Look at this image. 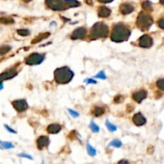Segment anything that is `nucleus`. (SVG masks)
Returning a JSON list of instances; mask_svg holds the SVG:
<instances>
[{"mask_svg":"<svg viewBox=\"0 0 164 164\" xmlns=\"http://www.w3.org/2000/svg\"><path fill=\"white\" fill-rule=\"evenodd\" d=\"M130 35H131V32L124 24L118 23L113 28L111 39L116 42H122V41L127 40Z\"/></svg>","mask_w":164,"mask_h":164,"instance_id":"1","label":"nucleus"},{"mask_svg":"<svg viewBox=\"0 0 164 164\" xmlns=\"http://www.w3.org/2000/svg\"><path fill=\"white\" fill-rule=\"evenodd\" d=\"M74 73L68 67H62L54 71V79L60 83H66L72 79Z\"/></svg>","mask_w":164,"mask_h":164,"instance_id":"2","label":"nucleus"},{"mask_svg":"<svg viewBox=\"0 0 164 164\" xmlns=\"http://www.w3.org/2000/svg\"><path fill=\"white\" fill-rule=\"evenodd\" d=\"M108 34V27L106 24L103 23H98L94 25L91 29V37L92 39L106 37Z\"/></svg>","mask_w":164,"mask_h":164,"instance_id":"3","label":"nucleus"},{"mask_svg":"<svg viewBox=\"0 0 164 164\" xmlns=\"http://www.w3.org/2000/svg\"><path fill=\"white\" fill-rule=\"evenodd\" d=\"M152 24V19L145 13H141L138 18V26L139 28L146 30L148 29Z\"/></svg>","mask_w":164,"mask_h":164,"instance_id":"4","label":"nucleus"},{"mask_svg":"<svg viewBox=\"0 0 164 164\" xmlns=\"http://www.w3.org/2000/svg\"><path fill=\"white\" fill-rule=\"evenodd\" d=\"M42 60H43V56L42 54L35 53L26 59V64H29V65H35V64L41 63Z\"/></svg>","mask_w":164,"mask_h":164,"instance_id":"5","label":"nucleus"},{"mask_svg":"<svg viewBox=\"0 0 164 164\" xmlns=\"http://www.w3.org/2000/svg\"><path fill=\"white\" fill-rule=\"evenodd\" d=\"M46 2L48 7L54 11L62 10L64 8V4H63L62 0H47Z\"/></svg>","mask_w":164,"mask_h":164,"instance_id":"6","label":"nucleus"},{"mask_svg":"<svg viewBox=\"0 0 164 164\" xmlns=\"http://www.w3.org/2000/svg\"><path fill=\"white\" fill-rule=\"evenodd\" d=\"M50 144V139L47 136H40L37 139V147L39 150H42L43 148L47 147Z\"/></svg>","mask_w":164,"mask_h":164,"instance_id":"7","label":"nucleus"},{"mask_svg":"<svg viewBox=\"0 0 164 164\" xmlns=\"http://www.w3.org/2000/svg\"><path fill=\"white\" fill-rule=\"evenodd\" d=\"M13 105H14V107L19 111H24L28 107V105H27L26 101L23 100V99L15 100L13 103Z\"/></svg>","mask_w":164,"mask_h":164,"instance_id":"8","label":"nucleus"},{"mask_svg":"<svg viewBox=\"0 0 164 164\" xmlns=\"http://www.w3.org/2000/svg\"><path fill=\"white\" fill-rule=\"evenodd\" d=\"M152 39L148 36V35H143L139 39V45L142 47H146L148 48L152 45Z\"/></svg>","mask_w":164,"mask_h":164,"instance_id":"9","label":"nucleus"},{"mask_svg":"<svg viewBox=\"0 0 164 164\" xmlns=\"http://www.w3.org/2000/svg\"><path fill=\"white\" fill-rule=\"evenodd\" d=\"M87 35V30L85 28H78L76 29L74 32H73L72 35H71V38H72L73 39H82V38H84Z\"/></svg>","mask_w":164,"mask_h":164,"instance_id":"10","label":"nucleus"},{"mask_svg":"<svg viewBox=\"0 0 164 164\" xmlns=\"http://www.w3.org/2000/svg\"><path fill=\"white\" fill-rule=\"evenodd\" d=\"M133 121L137 126H142V125L145 124L146 119L143 117V115L141 113H137L134 116Z\"/></svg>","mask_w":164,"mask_h":164,"instance_id":"11","label":"nucleus"},{"mask_svg":"<svg viewBox=\"0 0 164 164\" xmlns=\"http://www.w3.org/2000/svg\"><path fill=\"white\" fill-rule=\"evenodd\" d=\"M146 97H147V91H143V90L139 91L138 92H135V93L133 94L134 99H135L136 102H138V103L142 102Z\"/></svg>","mask_w":164,"mask_h":164,"instance_id":"12","label":"nucleus"},{"mask_svg":"<svg viewBox=\"0 0 164 164\" xmlns=\"http://www.w3.org/2000/svg\"><path fill=\"white\" fill-rule=\"evenodd\" d=\"M120 11L122 12V14H129L131 12H132L134 11V7L131 6V4H128V3H124L122 4L120 7Z\"/></svg>","mask_w":164,"mask_h":164,"instance_id":"13","label":"nucleus"},{"mask_svg":"<svg viewBox=\"0 0 164 164\" xmlns=\"http://www.w3.org/2000/svg\"><path fill=\"white\" fill-rule=\"evenodd\" d=\"M60 130H61V126L59 124L50 125L47 128V131L51 134H57L60 131Z\"/></svg>","mask_w":164,"mask_h":164,"instance_id":"14","label":"nucleus"},{"mask_svg":"<svg viewBox=\"0 0 164 164\" xmlns=\"http://www.w3.org/2000/svg\"><path fill=\"white\" fill-rule=\"evenodd\" d=\"M110 14V10L107 7H102L98 9V15L100 17H108Z\"/></svg>","mask_w":164,"mask_h":164,"instance_id":"15","label":"nucleus"},{"mask_svg":"<svg viewBox=\"0 0 164 164\" xmlns=\"http://www.w3.org/2000/svg\"><path fill=\"white\" fill-rule=\"evenodd\" d=\"M14 144L11 142H3L0 141V149L2 150H7V149H12L14 148Z\"/></svg>","mask_w":164,"mask_h":164,"instance_id":"16","label":"nucleus"},{"mask_svg":"<svg viewBox=\"0 0 164 164\" xmlns=\"http://www.w3.org/2000/svg\"><path fill=\"white\" fill-rule=\"evenodd\" d=\"M87 154L90 155V156H91V157H94L97 154V150L94 147H93L89 143H87Z\"/></svg>","mask_w":164,"mask_h":164,"instance_id":"17","label":"nucleus"},{"mask_svg":"<svg viewBox=\"0 0 164 164\" xmlns=\"http://www.w3.org/2000/svg\"><path fill=\"white\" fill-rule=\"evenodd\" d=\"M63 4L64 6H67L68 7H78V6H79V2L76 0H65Z\"/></svg>","mask_w":164,"mask_h":164,"instance_id":"18","label":"nucleus"},{"mask_svg":"<svg viewBox=\"0 0 164 164\" xmlns=\"http://www.w3.org/2000/svg\"><path fill=\"white\" fill-rule=\"evenodd\" d=\"M105 125L106 127H107V128L108 129V131H110V132H115V131H117V127H116L115 125L112 124L108 119L106 120Z\"/></svg>","mask_w":164,"mask_h":164,"instance_id":"19","label":"nucleus"},{"mask_svg":"<svg viewBox=\"0 0 164 164\" xmlns=\"http://www.w3.org/2000/svg\"><path fill=\"white\" fill-rule=\"evenodd\" d=\"M122 146V142L119 139H114L110 142L109 144H108V147H116V148H119Z\"/></svg>","mask_w":164,"mask_h":164,"instance_id":"20","label":"nucleus"},{"mask_svg":"<svg viewBox=\"0 0 164 164\" xmlns=\"http://www.w3.org/2000/svg\"><path fill=\"white\" fill-rule=\"evenodd\" d=\"M90 128H91V131L93 133H98V131H100L99 127H98V125H97L94 121H91V123H90Z\"/></svg>","mask_w":164,"mask_h":164,"instance_id":"21","label":"nucleus"},{"mask_svg":"<svg viewBox=\"0 0 164 164\" xmlns=\"http://www.w3.org/2000/svg\"><path fill=\"white\" fill-rule=\"evenodd\" d=\"M104 112H105L104 108L100 107H95V109L94 110V115L95 116H100V115H103Z\"/></svg>","mask_w":164,"mask_h":164,"instance_id":"22","label":"nucleus"},{"mask_svg":"<svg viewBox=\"0 0 164 164\" xmlns=\"http://www.w3.org/2000/svg\"><path fill=\"white\" fill-rule=\"evenodd\" d=\"M143 9H145L146 11H151V10H152V6H151V3H150V2H148V1H147V2H143Z\"/></svg>","mask_w":164,"mask_h":164,"instance_id":"23","label":"nucleus"},{"mask_svg":"<svg viewBox=\"0 0 164 164\" xmlns=\"http://www.w3.org/2000/svg\"><path fill=\"white\" fill-rule=\"evenodd\" d=\"M94 78L96 79H107V76H106L105 73H104V70H101L100 72H98Z\"/></svg>","mask_w":164,"mask_h":164,"instance_id":"24","label":"nucleus"},{"mask_svg":"<svg viewBox=\"0 0 164 164\" xmlns=\"http://www.w3.org/2000/svg\"><path fill=\"white\" fill-rule=\"evenodd\" d=\"M48 35H50V33H45V34H42V35H41L39 36V39H35V40H33L32 41V43H35V42H39V41H41L42 39H45V38H47Z\"/></svg>","mask_w":164,"mask_h":164,"instance_id":"25","label":"nucleus"},{"mask_svg":"<svg viewBox=\"0 0 164 164\" xmlns=\"http://www.w3.org/2000/svg\"><path fill=\"white\" fill-rule=\"evenodd\" d=\"M18 156H19V157H21V158H25V159H27L33 160L32 156L30 155H28V154H26V153H20V154H19V155H18Z\"/></svg>","mask_w":164,"mask_h":164,"instance_id":"26","label":"nucleus"},{"mask_svg":"<svg viewBox=\"0 0 164 164\" xmlns=\"http://www.w3.org/2000/svg\"><path fill=\"white\" fill-rule=\"evenodd\" d=\"M67 110H68V112L70 113V115H71L73 118H78L79 116V112L75 111V110H71V109H67Z\"/></svg>","mask_w":164,"mask_h":164,"instance_id":"27","label":"nucleus"},{"mask_svg":"<svg viewBox=\"0 0 164 164\" xmlns=\"http://www.w3.org/2000/svg\"><path fill=\"white\" fill-rule=\"evenodd\" d=\"M10 51V47H7V46H3L0 48V54H6L7 52H8Z\"/></svg>","mask_w":164,"mask_h":164,"instance_id":"28","label":"nucleus"},{"mask_svg":"<svg viewBox=\"0 0 164 164\" xmlns=\"http://www.w3.org/2000/svg\"><path fill=\"white\" fill-rule=\"evenodd\" d=\"M18 33H19V35H22V36H26V35H28L30 34L28 30H19Z\"/></svg>","mask_w":164,"mask_h":164,"instance_id":"29","label":"nucleus"},{"mask_svg":"<svg viewBox=\"0 0 164 164\" xmlns=\"http://www.w3.org/2000/svg\"><path fill=\"white\" fill-rule=\"evenodd\" d=\"M163 83H164V80L162 79H161L158 80V81H157V86L159 87L161 90L164 89V88H163V87H163Z\"/></svg>","mask_w":164,"mask_h":164,"instance_id":"30","label":"nucleus"},{"mask_svg":"<svg viewBox=\"0 0 164 164\" xmlns=\"http://www.w3.org/2000/svg\"><path fill=\"white\" fill-rule=\"evenodd\" d=\"M85 82L87 84H96L97 83L96 80L93 79H85Z\"/></svg>","mask_w":164,"mask_h":164,"instance_id":"31","label":"nucleus"},{"mask_svg":"<svg viewBox=\"0 0 164 164\" xmlns=\"http://www.w3.org/2000/svg\"><path fill=\"white\" fill-rule=\"evenodd\" d=\"M4 127H5V128H6V129L7 130V131H8V132H10V133H12V134H17V132L15 131H14V130H13L12 129V128H11V127H9V126H7V124H5L4 125Z\"/></svg>","mask_w":164,"mask_h":164,"instance_id":"32","label":"nucleus"},{"mask_svg":"<svg viewBox=\"0 0 164 164\" xmlns=\"http://www.w3.org/2000/svg\"><path fill=\"white\" fill-rule=\"evenodd\" d=\"M123 100V97L121 96V95H118L117 97H115V103H121L122 101Z\"/></svg>","mask_w":164,"mask_h":164,"instance_id":"33","label":"nucleus"},{"mask_svg":"<svg viewBox=\"0 0 164 164\" xmlns=\"http://www.w3.org/2000/svg\"><path fill=\"white\" fill-rule=\"evenodd\" d=\"M118 164H131L128 160L127 159H121L118 162Z\"/></svg>","mask_w":164,"mask_h":164,"instance_id":"34","label":"nucleus"},{"mask_svg":"<svg viewBox=\"0 0 164 164\" xmlns=\"http://www.w3.org/2000/svg\"><path fill=\"white\" fill-rule=\"evenodd\" d=\"M13 22H14V21H13L11 19H7V18L3 19V23H13Z\"/></svg>","mask_w":164,"mask_h":164,"instance_id":"35","label":"nucleus"},{"mask_svg":"<svg viewBox=\"0 0 164 164\" xmlns=\"http://www.w3.org/2000/svg\"><path fill=\"white\" fill-rule=\"evenodd\" d=\"M159 26H160V28H162V29H163V19H161V20H160L159 22Z\"/></svg>","mask_w":164,"mask_h":164,"instance_id":"36","label":"nucleus"},{"mask_svg":"<svg viewBox=\"0 0 164 164\" xmlns=\"http://www.w3.org/2000/svg\"><path fill=\"white\" fill-rule=\"evenodd\" d=\"M98 1H100L101 2H111L112 0H98Z\"/></svg>","mask_w":164,"mask_h":164,"instance_id":"37","label":"nucleus"},{"mask_svg":"<svg viewBox=\"0 0 164 164\" xmlns=\"http://www.w3.org/2000/svg\"><path fill=\"white\" fill-rule=\"evenodd\" d=\"M42 164H45V163H44V162H42Z\"/></svg>","mask_w":164,"mask_h":164,"instance_id":"38","label":"nucleus"}]
</instances>
